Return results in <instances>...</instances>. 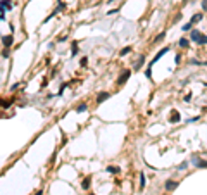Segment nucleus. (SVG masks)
<instances>
[{"instance_id":"1","label":"nucleus","mask_w":207,"mask_h":195,"mask_svg":"<svg viewBox=\"0 0 207 195\" xmlns=\"http://www.w3.org/2000/svg\"><path fill=\"white\" fill-rule=\"evenodd\" d=\"M130 76H131V71H130V69H124V71L119 74V78H117V85H124Z\"/></svg>"},{"instance_id":"2","label":"nucleus","mask_w":207,"mask_h":195,"mask_svg":"<svg viewBox=\"0 0 207 195\" xmlns=\"http://www.w3.org/2000/svg\"><path fill=\"white\" fill-rule=\"evenodd\" d=\"M193 164H195V167H199V169H207V161H204V159H199V157H193Z\"/></svg>"},{"instance_id":"3","label":"nucleus","mask_w":207,"mask_h":195,"mask_svg":"<svg viewBox=\"0 0 207 195\" xmlns=\"http://www.w3.org/2000/svg\"><path fill=\"white\" fill-rule=\"evenodd\" d=\"M178 181H173V180H166V183H164V188L167 190V192H171V190L174 188H178Z\"/></svg>"},{"instance_id":"4","label":"nucleus","mask_w":207,"mask_h":195,"mask_svg":"<svg viewBox=\"0 0 207 195\" xmlns=\"http://www.w3.org/2000/svg\"><path fill=\"white\" fill-rule=\"evenodd\" d=\"M2 43H4L5 48L12 47V43H14V36H12V35H9V36H2Z\"/></svg>"},{"instance_id":"5","label":"nucleus","mask_w":207,"mask_h":195,"mask_svg":"<svg viewBox=\"0 0 207 195\" xmlns=\"http://www.w3.org/2000/svg\"><path fill=\"white\" fill-rule=\"evenodd\" d=\"M166 52H169V47H164L162 50H159V54H157V55H155V57L152 59V61H150V66H152V64H155V62H157V61H159V59H161L162 55L166 54Z\"/></svg>"},{"instance_id":"6","label":"nucleus","mask_w":207,"mask_h":195,"mask_svg":"<svg viewBox=\"0 0 207 195\" xmlns=\"http://www.w3.org/2000/svg\"><path fill=\"white\" fill-rule=\"evenodd\" d=\"M202 19H204V14H200V12H197V14H193V16H192V19H190V23H192V24H197V23H200Z\"/></svg>"},{"instance_id":"7","label":"nucleus","mask_w":207,"mask_h":195,"mask_svg":"<svg viewBox=\"0 0 207 195\" xmlns=\"http://www.w3.org/2000/svg\"><path fill=\"white\" fill-rule=\"evenodd\" d=\"M199 36H200V31L199 29H192V33H190V41H199Z\"/></svg>"},{"instance_id":"8","label":"nucleus","mask_w":207,"mask_h":195,"mask_svg":"<svg viewBox=\"0 0 207 195\" xmlns=\"http://www.w3.org/2000/svg\"><path fill=\"white\" fill-rule=\"evenodd\" d=\"M179 119H181L179 112H178V111H173V114L169 116V121H171V123H179Z\"/></svg>"},{"instance_id":"9","label":"nucleus","mask_w":207,"mask_h":195,"mask_svg":"<svg viewBox=\"0 0 207 195\" xmlns=\"http://www.w3.org/2000/svg\"><path fill=\"white\" fill-rule=\"evenodd\" d=\"M109 97H110V95H109L107 92H102V93H98V95H97V104H102L104 100H107Z\"/></svg>"},{"instance_id":"10","label":"nucleus","mask_w":207,"mask_h":195,"mask_svg":"<svg viewBox=\"0 0 207 195\" xmlns=\"http://www.w3.org/2000/svg\"><path fill=\"white\" fill-rule=\"evenodd\" d=\"M90 181H92V180H90V176H88V178H85L83 181H81V188H83V190H88V188H90Z\"/></svg>"},{"instance_id":"11","label":"nucleus","mask_w":207,"mask_h":195,"mask_svg":"<svg viewBox=\"0 0 207 195\" xmlns=\"http://www.w3.org/2000/svg\"><path fill=\"white\" fill-rule=\"evenodd\" d=\"M178 45L181 47V48H188V45H190V40H188V38H181Z\"/></svg>"},{"instance_id":"12","label":"nucleus","mask_w":207,"mask_h":195,"mask_svg":"<svg viewBox=\"0 0 207 195\" xmlns=\"http://www.w3.org/2000/svg\"><path fill=\"white\" fill-rule=\"evenodd\" d=\"M0 7H4V9H11L12 2H11V0H0Z\"/></svg>"},{"instance_id":"13","label":"nucleus","mask_w":207,"mask_h":195,"mask_svg":"<svg viewBox=\"0 0 207 195\" xmlns=\"http://www.w3.org/2000/svg\"><path fill=\"white\" fill-rule=\"evenodd\" d=\"M199 45H205L207 43V35H202L200 33V36H199V41H197Z\"/></svg>"},{"instance_id":"14","label":"nucleus","mask_w":207,"mask_h":195,"mask_svg":"<svg viewBox=\"0 0 207 195\" xmlns=\"http://www.w3.org/2000/svg\"><path fill=\"white\" fill-rule=\"evenodd\" d=\"M130 52H131V47H124V48L119 52V55H121V57H124V55H128Z\"/></svg>"},{"instance_id":"15","label":"nucleus","mask_w":207,"mask_h":195,"mask_svg":"<svg viewBox=\"0 0 207 195\" xmlns=\"http://www.w3.org/2000/svg\"><path fill=\"white\" fill-rule=\"evenodd\" d=\"M145 183H147V178H145V174H143V173H140V186L143 188V186H145Z\"/></svg>"},{"instance_id":"16","label":"nucleus","mask_w":207,"mask_h":195,"mask_svg":"<svg viewBox=\"0 0 207 195\" xmlns=\"http://www.w3.org/2000/svg\"><path fill=\"white\" fill-rule=\"evenodd\" d=\"M86 109H88V107H86V104H80V105L76 107V112H85Z\"/></svg>"},{"instance_id":"17","label":"nucleus","mask_w":207,"mask_h":195,"mask_svg":"<svg viewBox=\"0 0 207 195\" xmlns=\"http://www.w3.org/2000/svg\"><path fill=\"white\" fill-rule=\"evenodd\" d=\"M143 61H145V55H142V57L138 59V62L135 64V69H140V67H142V64H143Z\"/></svg>"},{"instance_id":"18","label":"nucleus","mask_w":207,"mask_h":195,"mask_svg":"<svg viewBox=\"0 0 207 195\" xmlns=\"http://www.w3.org/2000/svg\"><path fill=\"white\" fill-rule=\"evenodd\" d=\"M71 52H73V55L78 54V43H76V41H73V45H71Z\"/></svg>"},{"instance_id":"19","label":"nucleus","mask_w":207,"mask_h":195,"mask_svg":"<svg viewBox=\"0 0 207 195\" xmlns=\"http://www.w3.org/2000/svg\"><path fill=\"white\" fill-rule=\"evenodd\" d=\"M107 171L112 173V174H116V173H119V167H116V166H109L107 167Z\"/></svg>"},{"instance_id":"20","label":"nucleus","mask_w":207,"mask_h":195,"mask_svg":"<svg viewBox=\"0 0 207 195\" xmlns=\"http://www.w3.org/2000/svg\"><path fill=\"white\" fill-rule=\"evenodd\" d=\"M192 28H193V24H192V23H190V21H188V23H186V24H183V28H181V29H183V31H190V29H192Z\"/></svg>"},{"instance_id":"21","label":"nucleus","mask_w":207,"mask_h":195,"mask_svg":"<svg viewBox=\"0 0 207 195\" xmlns=\"http://www.w3.org/2000/svg\"><path fill=\"white\" fill-rule=\"evenodd\" d=\"M4 14H5V9H4V7H0V21H4V19H5Z\"/></svg>"},{"instance_id":"22","label":"nucleus","mask_w":207,"mask_h":195,"mask_svg":"<svg viewBox=\"0 0 207 195\" xmlns=\"http://www.w3.org/2000/svg\"><path fill=\"white\" fill-rule=\"evenodd\" d=\"M86 64H88V59H86V57H83V59L80 61V66H81V67H85Z\"/></svg>"},{"instance_id":"23","label":"nucleus","mask_w":207,"mask_h":195,"mask_svg":"<svg viewBox=\"0 0 207 195\" xmlns=\"http://www.w3.org/2000/svg\"><path fill=\"white\" fill-rule=\"evenodd\" d=\"M164 36H166V33H161L159 36H155V41H161V40H164Z\"/></svg>"},{"instance_id":"24","label":"nucleus","mask_w":207,"mask_h":195,"mask_svg":"<svg viewBox=\"0 0 207 195\" xmlns=\"http://www.w3.org/2000/svg\"><path fill=\"white\" fill-rule=\"evenodd\" d=\"M183 100H185V102H190V100H192V93H188V95H185V97H183Z\"/></svg>"},{"instance_id":"25","label":"nucleus","mask_w":207,"mask_h":195,"mask_svg":"<svg viewBox=\"0 0 207 195\" xmlns=\"http://www.w3.org/2000/svg\"><path fill=\"white\" fill-rule=\"evenodd\" d=\"M202 11H207V0H202Z\"/></svg>"},{"instance_id":"26","label":"nucleus","mask_w":207,"mask_h":195,"mask_svg":"<svg viewBox=\"0 0 207 195\" xmlns=\"http://www.w3.org/2000/svg\"><path fill=\"white\" fill-rule=\"evenodd\" d=\"M188 167V162H181V166L178 167V169H186Z\"/></svg>"},{"instance_id":"27","label":"nucleus","mask_w":207,"mask_h":195,"mask_svg":"<svg viewBox=\"0 0 207 195\" xmlns=\"http://www.w3.org/2000/svg\"><path fill=\"white\" fill-rule=\"evenodd\" d=\"M2 55H4V57H9V48H5V50L2 52Z\"/></svg>"},{"instance_id":"28","label":"nucleus","mask_w":207,"mask_h":195,"mask_svg":"<svg viewBox=\"0 0 207 195\" xmlns=\"http://www.w3.org/2000/svg\"><path fill=\"white\" fill-rule=\"evenodd\" d=\"M17 88H19V83H14V85L11 86V90H17Z\"/></svg>"},{"instance_id":"29","label":"nucleus","mask_w":207,"mask_h":195,"mask_svg":"<svg viewBox=\"0 0 207 195\" xmlns=\"http://www.w3.org/2000/svg\"><path fill=\"white\" fill-rule=\"evenodd\" d=\"M34 195H41V192H36V193H34Z\"/></svg>"},{"instance_id":"30","label":"nucleus","mask_w":207,"mask_h":195,"mask_svg":"<svg viewBox=\"0 0 207 195\" xmlns=\"http://www.w3.org/2000/svg\"><path fill=\"white\" fill-rule=\"evenodd\" d=\"M88 195H95V193H88Z\"/></svg>"},{"instance_id":"31","label":"nucleus","mask_w":207,"mask_h":195,"mask_svg":"<svg viewBox=\"0 0 207 195\" xmlns=\"http://www.w3.org/2000/svg\"><path fill=\"white\" fill-rule=\"evenodd\" d=\"M164 195H166V193H164Z\"/></svg>"}]
</instances>
